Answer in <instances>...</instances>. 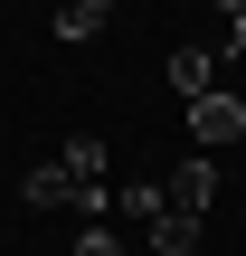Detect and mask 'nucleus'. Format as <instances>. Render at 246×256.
Here are the masks:
<instances>
[{"label":"nucleus","mask_w":246,"mask_h":256,"mask_svg":"<svg viewBox=\"0 0 246 256\" xmlns=\"http://www.w3.org/2000/svg\"><path fill=\"white\" fill-rule=\"evenodd\" d=\"M209 200H218V162L209 152H190L180 171H161V209L171 218H209Z\"/></svg>","instance_id":"1"},{"label":"nucleus","mask_w":246,"mask_h":256,"mask_svg":"<svg viewBox=\"0 0 246 256\" xmlns=\"http://www.w3.org/2000/svg\"><path fill=\"white\" fill-rule=\"evenodd\" d=\"M237 133H246V95L218 86V95H199V104H190V142H199V152H218V142H237Z\"/></svg>","instance_id":"2"},{"label":"nucleus","mask_w":246,"mask_h":256,"mask_svg":"<svg viewBox=\"0 0 246 256\" xmlns=\"http://www.w3.org/2000/svg\"><path fill=\"white\" fill-rule=\"evenodd\" d=\"M85 190H114V180H76L66 162H38V171L19 180V200H28V209H76Z\"/></svg>","instance_id":"3"},{"label":"nucleus","mask_w":246,"mask_h":256,"mask_svg":"<svg viewBox=\"0 0 246 256\" xmlns=\"http://www.w3.org/2000/svg\"><path fill=\"white\" fill-rule=\"evenodd\" d=\"M171 86L199 104V95H218V48H171Z\"/></svg>","instance_id":"4"},{"label":"nucleus","mask_w":246,"mask_h":256,"mask_svg":"<svg viewBox=\"0 0 246 256\" xmlns=\"http://www.w3.org/2000/svg\"><path fill=\"white\" fill-rule=\"evenodd\" d=\"M47 28H57L66 48H85V38H104V28H114V10H104V0H66V10H57Z\"/></svg>","instance_id":"5"},{"label":"nucleus","mask_w":246,"mask_h":256,"mask_svg":"<svg viewBox=\"0 0 246 256\" xmlns=\"http://www.w3.org/2000/svg\"><path fill=\"white\" fill-rule=\"evenodd\" d=\"M57 162H66L76 180H104V162H114V152H104V133H76V142H66Z\"/></svg>","instance_id":"6"},{"label":"nucleus","mask_w":246,"mask_h":256,"mask_svg":"<svg viewBox=\"0 0 246 256\" xmlns=\"http://www.w3.org/2000/svg\"><path fill=\"white\" fill-rule=\"evenodd\" d=\"M199 247V218H171V209H161V218H152V256H190Z\"/></svg>","instance_id":"7"},{"label":"nucleus","mask_w":246,"mask_h":256,"mask_svg":"<svg viewBox=\"0 0 246 256\" xmlns=\"http://www.w3.org/2000/svg\"><path fill=\"white\" fill-rule=\"evenodd\" d=\"M114 209H123V218H161V180H123Z\"/></svg>","instance_id":"8"},{"label":"nucleus","mask_w":246,"mask_h":256,"mask_svg":"<svg viewBox=\"0 0 246 256\" xmlns=\"http://www.w3.org/2000/svg\"><path fill=\"white\" fill-rule=\"evenodd\" d=\"M76 256H152V247H123L114 228H85V238H76Z\"/></svg>","instance_id":"9"},{"label":"nucleus","mask_w":246,"mask_h":256,"mask_svg":"<svg viewBox=\"0 0 246 256\" xmlns=\"http://www.w3.org/2000/svg\"><path fill=\"white\" fill-rule=\"evenodd\" d=\"M228 48H237V57H246V0H237V10H228Z\"/></svg>","instance_id":"10"}]
</instances>
